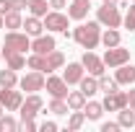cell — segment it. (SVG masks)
I'll return each mask as SVG.
<instances>
[{
	"label": "cell",
	"mask_w": 135,
	"mask_h": 132,
	"mask_svg": "<svg viewBox=\"0 0 135 132\" xmlns=\"http://www.w3.org/2000/svg\"><path fill=\"white\" fill-rule=\"evenodd\" d=\"M73 42H78L83 49H94L101 42V29L99 21H88V23H81L73 29Z\"/></svg>",
	"instance_id": "6da1fadb"
},
{
	"label": "cell",
	"mask_w": 135,
	"mask_h": 132,
	"mask_svg": "<svg viewBox=\"0 0 135 132\" xmlns=\"http://www.w3.org/2000/svg\"><path fill=\"white\" fill-rule=\"evenodd\" d=\"M96 18H99V23H104L107 29H119L122 26V16H119L117 5H101Z\"/></svg>",
	"instance_id": "7a4b0ae2"
},
{
	"label": "cell",
	"mask_w": 135,
	"mask_h": 132,
	"mask_svg": "<svg viewBox=\"0 0 135 132\" xmlns=\"http://www.w3.org/2000/svg\"><path fill=\"white\" fill-rule=\"evenodd\" d=\"M127 60H130V49H125L122 44L109 47V49L104 52V65L107 67H119V65H125Z\"/></svg>",
	"instance_id": "3957f363"
},
{
	"label": "cell",
	"mask_w": 135,
	"mask_h": 132,
	"mask_svg": "<svg viewBox=\"0 0 135 132\" xmlns=\"http://www.w3.org/2000/svg\"><path fill=\"white\" fill-rule=\"evenodd\" d=\"M3 49H13V52H26V49H31L29 34H18V31H11V34H5Z\"/></svg>",
	"instance_id": "277c9868"
},
{
	"label": "cell",
	"mask_w": 135,
	"mask_h": 132,
	"mask_svg": "<svg viewBox=\"0 0 135 132\" xmlns=\"http://www.w3.org/2000/svg\"><path fill=\"white\" fill-rule=\"evenodd\" d=\"M0 104H3V109H5V111H18V109H21V104H23V96H21V91L3 88V91H0Z\"/></svg>",
	"instance_id": "5b68a950"
},
{
	"label": "cell",
	"mask_w": 135,
	"mask_h": 132,
	"mask_svg": "<svg viewBox=\"0 0 135 132\" xmlns=\"http://www.w3.org/2000/svg\"><path fill=\"white\" fill-rule=\"evenodd\" d=\"M39 109H42V99L36 96V93H29L26 99H23V104H21V119H34V116L39 114Z\"/></svg>",
	"instance_id": "8992f818"
},
{
	"label": "cell",
	"mask_w": 135,
	"mask_h": 132,
	"mask_svg": "<svg viewBox=\"0 0 135 132\" xmlns=\"http://www.w3.org/2000/svg\"><path fill=\"white\" fill-rule=\"evenodd\" d=\"M42 88H44V75H42V70H34V73H29V75L21 78V91L36 93V91H42Z\"/></svg>",
	"instance_id": "52a82bcc"
},
{
	"label": "cell",
	"mask_w": 135,
	"mask_h": 132,
	"mask_svg": "<svg viewBox=\"0 0 135 132\" xmlns=\"http://www.w3.org/2000/svg\"><path fill=\"white\" fill-rule=\"evenodd\" d=\"M81 65L86 67V70H88V73H91V75H96V78H99V75H104V73H107V70H104V60H99V57H96V54H94V52L88 49L83 54V57H81Z\"/></svg>",
	"instance_id": "ba28073f"
},
{
	"label": "cell",
	"mask_w": 135,
	"mask_h": 132,
	"mask_svg": "<svg viewBox=\"0 0 135 132\" xmlns=\"http://www.w3.org/2000/svg\"><path fill=\"white\" fill-rule=\"evenodd\" d=\"M44 88L50 91L52 99H68V83H65V78H55V75H50V78L44 80Z\"/></svg>",
	"instance_id": "9c48e42d"
},
{
	"label": "cell",
	"mask_w": 135,
	"mask_h": 132,
	"mask_svg": "<svg viewBox=\"0 0 135 132\" xmlns=\"http://www.w3.org/2000/svg\"><path fill=\"white\" fill-rule=\"evenodd\" d=\"M107 111H119V109H125L127 106V93H122V91H112V93H107V99L101 104Z\"/></svg>",
	"instance_id": "30bf717a"
},
{
	"label": "cell",
	"mask_w": 135,
	"mask_h": 132,
	"mask_svg": "<svg viewBox=\"0 0 135 132\" xmlns=\"http://www.w3.org/2000/svg\"><path fill=\"white\" fill-rule=\"evenodd\" d=\"M44 29H50V31H68V16H62V13H47L44 16Z\"/></svg>",
	"instance_id": "8fae6325"
},
{
	"label": "cell",
	"mask_w": 135,
	"mask_h": 132,
	"mask_svg": "<svg viewBox=\"0 0 135 132\" xmlns=\"http://www.w3.org/2000/svg\"><path fill=\"white\" fill-rule=\"evenodd\" d=\"M88 8H91V0H73L70 8H68V18L83 21V18L88 16Z\"/></svg>",
	"instance_id": "7c38bea8"
},
{
	"label": "cell",
	"mask_w": 135,
	"mask_h": 132,
	"mask_svg": "<svg viewBox=\"0 0 135 132\" xmlns=\"http://www.w3.org/2000/svg\"><path fill=\"white\" fill-rule=\"evenodd\" d=\"M52 49H55V39H52V36H42V34H39L31 42V52H36V54H50Z\"/></svg>",
	"instance_id": "4fadbf2b"
},
{
	"label": "cell",
	"mask_w": 135,
	"mask_h": 132,
	"mask_svg": "<svg viewBox=\"0 0 135 132\" xmlns=\"http://www.w3.org/2000/svg\"><path fill=\"white\" fill-rule=\"evenodd\" d=\"M114 80L119 83V85H130V83H135V67L133 65H119L117 67V75H114Z\"/></svg>",
	"instance_id": "5bb4252c"
},
{
	"label": "cell",
	"mask_w": 135,
	"mask_h": 132,
	"mask_svg": "<svg viewBox=\"0 0 135 132\" xmlns=\"http://www.w3.org/2000/svg\"><path fill=\"white\" fill-rule=\"evenodd\" d=\"M21 29H26L29 36H39V34L44 31V21H39V16H29L23 23H21Z\"/></svg>",
	"instance_id": "9a60e30c"
},
{
	"label": "cell",
	"mask_w": 135,
	"mask_h": 132,
	"mask_svg": "<svg viewBox=\"0 0 135 132\" xmlns=\"http://www.w3.org/2000/svg\"><path fill=\"white\" fill-rule=\"evenodd\" d=\"M65 83L70 85V83H81V78H83V65L81 62H70V65L65 67Z\"/></svg>",
	"instance_id": "2e32d148"
},
{
	"label": "cell",
	"mask_w": 135,
	"mask_h": 132,
	"mask_svg": "<svg viewBox=\"0 0 135 132\" xmlns=\"http://www.w3.org/2000/svg\"><path fill=\"white\" fill-rule=\"evenodd\" d=\"M3 54H5V62H8V67H11V70H21V67L26 65V60H23V54H21V52L3 49Z\"/></svg>",
	"instance_id": "e0dca14e"
},
{
	"label": "cell",
	"mask_w": 135,
	"mask_h": 132,
	"mask_svg": "<svg viewBox=\"0 0 135 132\" xmlns=\"http://www.w3.org/2000/svg\"><path fill=\"white\" fill-rule=\"evenodd\" d=\"M83 114H86V119L96 122V119H101V114H104V106H101L99 101H88L83 106Z\"/></svg>",
	"instance_id": "ac0fdd59"
},
{
	"label": "cell",
	"mask_w": 135,
	"mask_h": 132,
	"mask_svg": "<svg viewBox=\"0 0 135 132\" xmlns=\"http://www.w3.org/2000/svg\"><path fill=\"white\" fill-rule=\"evenodd\" d=\"M65 65V54L57 49H52L50 54H47V73H52V70H60V67Z\"/></svg>",
	"instance_id": "d6986e66"
},
{
	"label": "cell",
	"mask_w": 135,
	"mask_h": 132,
	"mask_svg": "<svg viewBox=\"0 0 135 132\" xmlns=\"http://www.w3.org/2000/svg\"><path fill=\"white\" fill-rule=\"evenodd\" d=\"M68 109H73V111H75V109H83L86 106V93L83 91H73V93H68Z\"/></svg>",
	"instance_id": "ffe728a7"
},
{
	"label": "cell",
	"mask_w": 135,
	"mask_h": 132,
	"mask_svg": "<svg viewBox=\"0 0 135 132\" xmlns=\"http://www.w3.org/2000/svg\"><path fill=\"white\" fill-rule=\"evenodd\" d=\"M16 83H18L16 70H11V67L0 70V85H3V88H16Z\"/></svg>",
	"instance_id": "44dd1931"
},
{
	"label": "cell",
	"mask_w": 135,
	"mask_h": 132,
	"mask_svg": "<svg viewBox=\"0 0 135 132\" xmlns=\"http://www.w3.org/2000/svg\"><path fill=\"white\" fill-rule=\"evenodd\" d=\"M81 91L86 93V99L94 96V93H99V78L96 75L94 78H81Z\"/></svg>",
	"instance_id": "7402d4cb"
},
{
	"label": "cell",
	"mask_w": 135,
	"mask_h": 132,
	"mask_svg": "<svg viewBox=\"0 0 135 132\" xmlns=\"http://www.w3.org/2000/svg\"><path fill=\"white\" fill-rule=\"evenodd\" d=\"M21 23H23V18L18 11H8L5 16H3V26L5 29H21Z\"/></svg>",
	"instance_id": "603a6c76"
},
{
	"label": "cell",
	"mask_w": 135,
	"mask_h": 132,
	"mask_svg": "<svg viewBox=\"0 0 135 132\" xmlns=\"http://www.w3.org/2000/svg\"><path fill=\"white\" fill-rule=\"evenodd\" d=\"M26 65L31 67V70H42V73H47V54H36V52H34L31 57L26 60Z\"/></svg>",
	"instance_id": "cb8c5ba5"
},
{
	"label": "cell",
	"mask_w": 135,
	"mask_h": 132,
	"mask_svg": "<svg viewBox=\"0 0 135 132\" xmlns=\"http://www.w3.org/2000/svg\"><path fill=\"white\" fill-rule=\"evenodd\" d=\"M47 5H50V0H29V11H31V16H39V18L47 16Z\"/></svg>",
	"instance_id": "d4e9b609"
},
{
	"label": "cell",
	"mask_w": 135,
	"mask_h": 132,
	"mask_svg": "<svg viewBox=\"0 0 135 132\" xmlns=\"http://www.w3.org/2000/svg\"><path fill=\"white\" fill-rule=\"evenodd\" d=\"M101 44L109 49V47H117L119 44V31L117 29H107V31L101 34Z\"/></svg>",
	"instance_id": "484cf974"
},
{
	"label": "cell",
	"mask_w": 135,
	"mask_h": 132,
	"mask_svg": "<svg viewBox=\"0 0 135 132\" xmlns=\"http://www.w3.org/2000/svg\"><path fill=\"white\" fill-rule=\"evenodd\" d=\"M119 127H133L135 124V111L130 109V106H125V109H119Z\"/></svg>",
	"instance_id": "4316f807"
},
{
	"label": "cell",
	"mask_w": 135,
	"mask_h": 132,
	"mask_svg": "<svg viewBox=\"0 0 135 132\" xmlns=\"http://www.w3.org/2000/svg\"><path fill=\"white\" fill-rule=\"evenodd\" d=\"M83 122H86L83 109H75L73 116H70V122H68V130H81V127H83Z\"/></svg>",
	"instance_id": "83f0119b"
},
{
	"label": "cell",
	"mask_w": 135,
	"mask_h": 132,
	"mask_svg": "<svg viewBox=\"0 0 135 132\" xmlns=\"http://www.w3.org/2000/svg\"><path fill=\"white\" fill-rule=\"evenodd\" d=\"M50 111H52V114H57V116L68 114V101L65 99H52L50 101Z\"/></svg>",
	"instance_id": "f1b7e54d"
},
{
	"label": "cell",
	"mask_w": 135,
	"mask_h": 132,
	"mask_svg": "<svg viewBox=\"0 0 135 132\" xmlns=\"http://www.w3.org/2000/svg\"><path fill=\"white\" fill-rule=\"evenodd\" d=\"M117 80H112V78H107V75H99V91L104 93H112V91H117Z\"/></svg>",
	"instance_id": "f546056e"
},
{
	"label": "cell",
	"mask_w": 135,
	"mask_h": 132,
	"mask_svg": "<svg viewBox=\"0 0 135 132\" xmlns=\"http://www.w3.org/2000/svg\"><path fill=\"white\" fill-rule=\"evenodd\" d=\"M122 23H125V29L135 31V3L127 8V13H125V18H122Z\"/></svg>",
	"instance_id": "4dcf8cb0"
},
{
	"label": "cell",
	"mask_w": 135,
	"mask_h": 132,
	"mask_svg": "<svg viewBox=\"0 0 135 132\" xmlns=\"http://www.w3.org/2000/svg\"><path fill=\"white\" fill-rule=\"evenodd\" d=\"M18 130H23V132H34V130H39V127H36V122H34V119H21Z\"/></svg>",
	"instance_id": "1f68e13d"
},
{
	"label": "cell",
	"mask_w": 135,
	"mask_h": 132,
	"mask_svg": "<svg viewBox=\"0 0 135 132\" xmlns=\"http://www.w3.org/2000/svg\"><path fill=\"white\" fill-rule=\"evenodd\" d=\"M0 124H3V130H18V122L16 119H11V116H3V119H0Z\"/></svg>",
	"instance_id": "d6a6232c"
},
{
	"label": "cell",
	"mask_w": 135,
	"mask_h": 132,
	"mask_svg": "<svg viewBox=\"0 0 135 132\" xmlns=\"http://www.w3.org/2000/svg\"><path fill=\"white\" fill-rule=\"evenodd\" d=\"M119 130V122H104L101 124V132H117Z\"/></svg>",
	"instance_id": "836d02e7"
},
{
	"label": "cell",
	"mask_w": 135,
	"mask_h": 132,
	"mask_svg": "<svg viewBox=\"0 0 135 132\" xmlns=\"http://www.w3.org/2000/svg\"><path fill=\"white\" fill-rule=\"evenodd\" d=\"M11 8L13 11H23V8H29V0H11Z\"/></svg>",
	"instance_id": "e575fe53"
},
{
	"label": "cell",
	"mask_w": 135,
	"mask_h": 132,
	"mask_svg": "<svg viewBox=\"0 0 135 132\" xmlns=\"http://www.w3.org/2000/svg\"><path fill=\"white\" fill-rule=\"evenodd\" d=\"M39 130L42 132H57V124L55 122H44V124H39Z\"/></svg>",
	"instance_id": "d590c367"
},
{
	"label": "cell",
	"mask_w": 135,
	"mask_h": 132,
	"mask_svg": "<svg viewBox=\"0 0 135 132\" xmlns=\"http://www.w3.org/2000/svg\"><path fill=\"white\" fill-rule=\"evenodd\" d=\"M8 11H13L11 8V0H0V16H5Z\"/></svg>",
	"instance_id": "8d00e7d4"
},
{
	"label": "cell",
	"mask_w": 135,
	"mask_h": 132,
	"mask_svg": "<svg viewBox=\"0 0 135 132\" xmlns=\"http://www.w3.org/2000/svg\"><path fill=\"white\" fill-rule=\"evenodd\" d=\"M127 106L135 111V91H127Z\"/></svg>",
	"instance_id": "74e56055"
},
{
	"label": "cell",
	"mask_w": 135,
	"mask_h": 132,
	"mask_svg": "<svg viewBox=\"0 0 135 132\" xmlns=\"http://www.w3.org/2000/svg\"><path fill=\"white\" fill-rule=\"evenodd\" d=\"M65 3L68 0H50V8H57L60 11V8H65Z\"/></svg>",
	"instance_id": "f35d334b"
},
{
	"label": "cell",
	"mask_w": 135,
	"mask_h": 132,
	"mask_svg": "<svg viewBox=\"0 0 135 132\" xmlns=\"http://www.w3.org/2000/svg\"><path fill=\"white\" fill-rule=\"evenodd\" d=\"M104 5H117V8H125L122 0H104Z\"/></svg>",
	"instance_id": "ab89813d"
},
{
	"label": "cell",
	"mask_w": 135,
	"mask_h": 132,
	"mask_svg": "<svg viewBox=\"0 0 135 132\" xmlns=\"http://www.w3.org/2000/svg\"><path fill=\"white\" fill-rule=\"evenodd\" d=\"M0 29H3V16H0Z\"/></svg>",
	"instance_id": "60d3db41"
},
{
	"label": "cell",
	"mask_w": 135,
	"mask_h": 132,
	"mask_svg": "<svg viewBox=\"0 0 135 132\" xmlns=\"http://www.w3.org/2000/svg\"><path fill=\"white\" fill-rule=\"evenodd\" d=\"M0 114H3V104H0Z\"/></svg>",
	"instance_id": "b9f144b4"
},
{
	"label": "cell",
	"mask_w": 135,
	"mask_h": 132,
	"mask_svg": "<svg viewBox=\"0 0 135 132\" xmlns=\"http://www.w3.org/2000/svg\"><path fill=\"white\" fill-rule=\"evenodd\" d=\"M0 130H3V124H0Z\"/></svg>",
	"instance_id": "7bdbcfd3"
},
{
	"label": "cell",
	"mask_w": 135,
	"mask_h": 132,
	"mask_svg": "<svg viewBox=\"0 0 135 132\" xmlns=\"http://www.w3.org/2000/svg\"><path fill=\"white\" fill-rule=\"evenodd\" d=\"M0 57H3V54H0Z\"/></svg>",
	"instance_id": "ee69618b"
},
{
	"label": "cell",
	"mask_w": 135,
	"mask_h": 132,
	"mask_svg": "<svg viewBox=\"0 0 135 132\" xmlns=\"http://www.w3.org/2000/svg\"><path fill=\"white\" fill-rule=\"evenodd\" d=\"M133 3H135V0H133Z\"/></svg>",
	"instance_id": "f6af8a7d"
}]
</instances>
